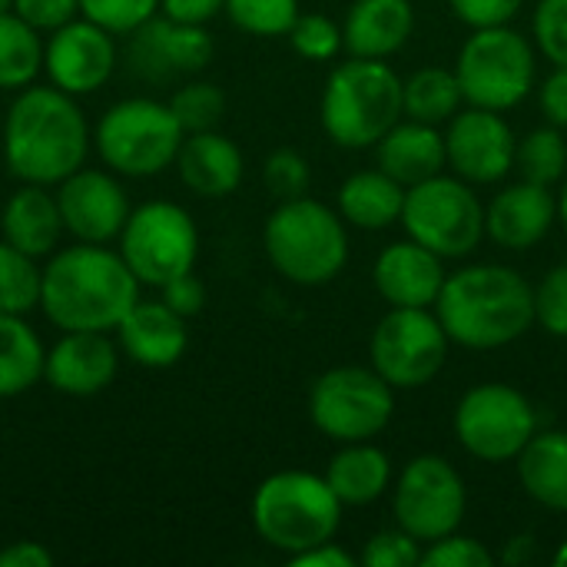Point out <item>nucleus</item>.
Segmentation results:
<instances>
[{
	"label": "nucleus",
	"mask_w": 567,
	"mask_h": 567,
	"mask_svg": "<svg viewBox=\"0 0 567 567\" xmlns=\"http://www.w3.org/2000/svg\"><path fill=\"white\" fill-rule=\"evenodd\" d=\"M445 276L449 272L442 269V256L419 246L415 239L385 246L372 269V282L392 309H432Z\"/></svg>",
	"instance_id": "412c9836"
},
{
	"label": "nucleus",
	"mask_w": 567,
	"mask_h": 567,
	"mask_svg": "<svg viewBox=\"0 0 567 567\" xmlns=\"http://www.w3.org/2000/svg\"><path fill=\"white\" fill-rule=\"evenodd\" d=\"M465 508H468L465 478L442 455L412 458L392 488L395 525L422 545H432L458 532Z\"/></svg>",
	"instance_id": "4468645a"
},
{
	"label": "nucleus",
	"mask_w": 567,
	"mask_h": 567,
	"mask_svg": "<svg viewBox=\"0 0 567 567\" xmlns=\"http://www.w3.org/2000/svg\"><path fill=\"white\" fill-rule=\"evenodd\" d=\"M558 223H561V229L567 233V183L565 189L558 193Z\"/></svg>",
	"instance_id": "864d4df0"
},
{
	"label": "nucleus",
	"mask_w": 567,
	"mask_h": 567,
	"mask_svg": "<svg viewBox=\"0 0 567 567\" xmlns=\"http://www.w3.org/2000/svg\"><path fill=\"white\" fill-rule=\"evenodd\" d=\"M163 17L179 20V23H209L226 10V0H159Z\"/></svg>",
	"instance_id": "09e8293b"
},
{
	"label": "nucleus",
	"mask_w": 567,
	"mask_h": 567,
	"mask_svg": "<svg viewBox=\"0 0 567 567\" xmlns=\"http://www.w3.org/2000/svg\"><path fill=\"white\" fill-rule=\"evenodd\" d=\"M395 415V389L369 365H339L316 379L309 419L332 442H372Z\"/></svg>",
	"instance_id": "9d476101"
},
{
	"label": "nucleus",
	"mask_w": 567,
	"mask_h": 567,
	"mask_svg": "<svg viewBox=\"0 0 567 567\" xmlns=\"http://www.w3.org/2000/svg\"><path fill=\"white\" fill-rule=\"evenodd\" d=\"M256 535L282 551L286 558L332 542L342 525V502L329 488L326 475L312 472H276L252 495Z\"/></svg>",
	"instance_id": "423d86ee"
},
{
	"label": "nucleus",
	"mask_w": 567,
	"mask_h": 567,
	"mask_svg": "<svg viewBox=\"0 0 567 567\" xmlns=\"http://www.w3.org/2000/svg\"><path fill=\"white\" fill-rule=\"evenodd\" d=\"M159 299H163L173 312H179L183 319H193V316H199L203 306H206V286H203L199 276L183 272V276L169 279L166 286H159Z\"/></svg>",
	"instance_id": "49530a36"
},
{
	"label": "nucleus",
	"mask_w": 567,
	"mask_h": 567,
	"mask_svg": "<svg viewBox=\"0 0 567 567\" xmlns=\"http://www.w3.org/2000/svg\"><path fill=\"white\" fill-rule=\"evenodd\" d=\"M322 130L342 150L375 146L402 116V80L385 60L349 56L339 63L322 90Z\"/></svg>",
	"instance_id": "39448f33"
},
{
	"label": "nucleus",
	"mask_w": 567,
	"mask_h": 567,
	"mask_svg": "<svg viewBox=\"0 0 567 567\" xmlns=\"http://www.w3.org/2000/svg\"><path fill=\"white\" fill-rule=\"evenodd\" d=\"M492 551L475 542V538H465L458 532L432 542L425 551H422V567H492Z\"/></svg>",
	"instance_id": "37998d69"
},
{
	"label": "nucleus",
	"mask_w": 567,
	"mask_h": 567,
	"mask_svg": "<svg viewBox=\"0 0 567 567\" xmlns=\"http://www.w3.org/2000/svg\"><path fill=\"white\" fill-rule=\"evenodd\" d=\"M452 339L429 309H389L369 339V362L392 389H425L449 362Z\"/></svg>",
	"instance_id": "ddd939ff"
},
{
	"label": "nucleus",
	"mask_w": 567,
	"mask_h": 567,
	"mask_svg": "<svg viewBox=\"0 0 567 567\" xmlns=\"http://www.w3.org/2000/svg\"><path fill=\"white\" fill-rule=\"evenodd\" d=\"M186 133L169 103L153 96H126L113 103L93 126V150L116 176L150 179L176 163Z\"/></svg>",
	"instance_id": "0eeeda50"
},
{
	"label": "nucleus",
	"mask_w": 567,
	"mask_h": 567,
	"mask_svg": "<svg viewBox=\"0 0 567 567\" xmlns=\"http://www.w3.org/2000/svg\"><path fill=\"white\" fill-rule=\"evenodd\" d=\"M233 27L252 37H286L299 17V0H226Z\"/></svg>",
	"instance_id": "c9c22d12"
},
{
	"label": "nucleus",
	"mask_w": 567,
	"mask_h": 567,
	"mask_svg": "<svg viewBox=\"0 0 567 567\" xmlns=\"http://www.w3.org/2000/svg\"><path fill=\"white\" fill-rule=\"evenodd\" d=\"M43 70V37L13 10L0 13V90H23Z\"/></svg>",
	"instance_id": "2f4dec72"
},
{
	"label": "nucleus",
	"mask_w": 567,
	"mask_h": 567,
	"mask_svg": "<svg viewBox=\"0 0 567 567\" xmlns=\"http://www.w3.org/2000/svg\"><path fill=\"white\" fill-rule=\"evenodd\" d=\"M120 349L143 369H169L186 355V319L163 299H136V306L116 326Z\"/></svg>",
	"instance_id": "4be33fe9"
},
{
	"label": "nucleus",
	"mask_w": 567,
	"mask_h": 567,
	"mask_svg": "<svg viewBox=\"0 0 567 567\" xmlns=\"http://www.w3.org/2000/svg\"><path fill=\"white\" fill-rule=\"evenodd\" d=\"M120 369V352L106 332H63L43 362V382L60 395L90 399L113 385Z\"/></svg>",
	"instance_id": "6ab92c4d"
},
{
	"label": "nucleus",
	"mask_w": 567,
	"mask_h": 567,
	"mask_svg": "<svg viewBox=\"0 0 567 567\" xmlns=\"http://www.w3.org/2000/svg\"><path fill=\"white\" fill-rule=\"evenodd\" d=\"M518 140L508 120L498 110L468 106L449 120L445 130V153L455 176L472 186H492L505 179L515 166Z\"/></svg>",
	"instance_id": "dca6fc26"
},
{
	"label": "nucleus",
	"mask_w": 567,
	"mask_h": 567,
	"mask_svg": "<svg viewBox=\"0 0 567 567\" xmlns=\"http://www.w3.org/2000/svg\"><path fill=\"white\" fill-rule=\"evenodd\" d=\"M0 233H3L0 239H7L10 246H17L33 259L56 252L63 233L56 193L37 183H23L20 189H13L0 209Z\"/></svg>",
	"instance_id": "a878e982"
},
{
	"label": "nucleus",
	"mask_w": 567,
	"mask_h": 567,
	"mask_svg": "<svg viewBox=\"0 0 567 567\" xmlns=\"http://www.w3.org/2000/svg\"><path fill=\"white\" fill-rule=\"evenodd\" d=\"M558 223V199L551 196V186L542 183H515L505 186L485 209V236L512 252L535 249L551 226Z\"/></svg>",
	"instance_id": "aec40b11"
},
{
	"label": "nucleus",
	"mask_w": 567,
	"mask_h": 567,
	"mask_svg": "<svg viewBox=\"0 0 567 567\" xmlns=\"http://www.w3.org/2000/svg\"><path fill=\"white\" fill-rule=\"evenodd\" d=\"M532 37L548 63L567 66V0H538Z\"/></svg>",
	"instance_id": "ea45409f"
},
{
	"label": "nucleus",
	"mask_w": 567,
	"mask_h": 567,
	"mask_svg": "<svg viewBox=\"0 0 567 567\" xmlns=\"http://www.w3.org/2000/svg\"><path fill=\"white\" fill-rule=\"evenodd\" d=\"M375 159H379V169L389 173L392 179H399L405 189L419 186V183L445 173V166H449L445 133H439V126H432V123L402 116L375 143Z\"/></svg>",
	"instance_id": "393cba45"
},
{
	"label": "nucleus",
	"mask_w": 567,
	"mask_h": 567,
	"mask_svg": "<svg viewBox=\"0 0 567 567\" xmlns=\"http://www.w3.org/2000/svg\"><path fill=\"white\" fill-rule=\"evenodd\" d=\"M399 223L409 239L442 259H465L485 239V206L472 183L455 173H439L419 186H409Z\"/></svg>",
	"instance_id": "1a4fd4ad"
},
{
	"label": "nucleus",
	"mask_w": 567,
	"mask_h": 567,
	"mask_svg": "<svg viewBox=\"0 0 567 567\" xmlns=\"http://www.w3.org/2000/svg\"><path fill=\"white\" fill-rule=\"evenodd\" d=\"M116 63L120 50L113 33L86 20L83 13L47 33L43 40V73L70 96L96 93L113 76Z\"/></svg>",
	"instance_id": "2eb2a0df"
},
{
	"label": "nucleus",
	"mask_w": 567,
	"mask_h": 567,
	"mask_svg": "<svg viewBox=\"0 0 567 567\" xmlns=\"http://www.w3.org/2000/svg\"><path fill=\"white\" fill-rule=\"evenodd\" d=\"M159 0H80V13L113 37H130L136 27L153 20Z\"/></svg>",
	"instance_id": "4c0bfd02"
},
{
	"label": "nucleus",
	"mask_w": 567,
	"mask_h": 567,
	"mask_svg": "<svg viewBox=\"0 0 567 567\" xmlns=\"http://www.w3.org/2000/svg\"><path fill=\"white\" fill-rule=\"evenodd\" d=\"M120 256L140 286L159 289L169 279L193 272L199 256V229L179 203L150 199L130 209V219L120 233Z\"/></svg>",
	"instance_id": "f8f14e48"
},
{
	"label": "nucleus",
	"mask_w": 567,
	"mask_h": 567,
	"mask_svg": "<svg viewBox=\"0 0 567 567\" xmlns=\"http://www.w3.org/2000/svg\"><path fill=\"white\" fill-rule=\"evenodd\" d=\"M515 166H518L522 179L542 183V186H555L558 179H565L567 173L565 133L558 126H551V123L532 130L525 140H518Z\"/></svg>",
	"instance_id": "72a5a7b5"
},
{
	"label": "nucleus",
	"mask_w": 567,
	"mask_h": 567,
	"mask_svg": "<svg viewBox=\"0 0 567 567\" xmlns=\"http://www.w3.org/2000/svg\"><path fill=\"white\" fill-rule=\"evenodd\" d=\"M458 445L488 465H505L522 455V449L538 432V412L525 392L505 382H482L468 389L452 419Z\"/></svg>",
	"instance_id": "9b49d317"
},
{
	"label": "nucleus",
	"mask_w": 567,
	"mask_h": 567,
	"mask_svg": "<svg viewBox=\"0 0 567 567\" xmlns=\"http://www.w3.org/2000/svg\"><path fill=\"white\" fill-rule=\"evenodd\" d=\"M326 482L336 492V498L352 508H365L379 502L392 485V462L389 455L372 442H349L342 452L329 458Z\"/></svg>",
	"instance_id": "cd10ccee"
},
{
	"label": "nucleus",
	"mask_w": 567,
	"mask_h": 567,
	"mask_svg": "<svg viewBox=\"0 0 567 567\" xmlns=\"http://www.w3.org/2000/svg\"><path fill=\"white\" fill-rule=\"evenodd\" d=\"M286 37L292 50L312 63H326L342 50V27L326 13H299Z\"/></svg>",
	"instance_id": "e433bc0d"
},
{
	"label": "nucleus",
	"mask_w": 567,
	"mask_h": 567,
	"mask_svg": "<svg viewBox=\"0 0 567 567\" xmlns=\"http://www.w3.org/2000/svg\"><path fill=\"white\" fill-rule=\"evenodd\" d=\"M365 567H422V542H415L399 525L392 532H379L362 548Z\"/></svg>",
	"instance_id": "79ce46f5"
},
{
	"label": "nucleus",
	"mask_w": 567,
	"mask_h": 567,
	"mask_svg": "<svg viewBox=\"0 0 567 567\" xmlns=\"http://www.w3.org/2000/svg\"><path fill=\"white\" fill-rule=\"evenodd\" d=\"M53 555L40 542H13L0 551V567H50Z\"/></svg>",
	"instance_id": "3c124183"
},
{
	"label": "nucleus",
	"mask_w": 567,
	"mask_h": 567,
	"mask_svg": "<svg viewBox=\"0 0 567 567\" xmlns=\"http://www.w3.org/2000/svg\"><path fill=\"white\" fill-rule=\"evenodd\" d=\"M525 0H449L452 13L472 27V30H485V27H508Z\"/></svg>",
	"instance_id": "c03bdc74"
},
{
	"label": "nucleus",
	"mask_w": 567,
	"mask_h": 567,
	"mask_svg": "<svg viewBox=\"0 0 567 567\" xmlns=\"http://www.w3.org/2000/svg\"><path fill=\"white\" fill-rule=\"evenodd\" d=\"M0 126H3V116H0Z\"/></svg>",
	"instance_id": "4d7b16f0"
},
{
	"label": "nucleus",
	"mask_w": 567,
	"mask_h": 567,
	"mask_svg": "<svg viewBox=\"0 0 567 567\" xmlns=\"http://www.w3.org/2000/svg\"><path fill=\"white\" fill-rule=\"evenodd\" d=\"M40 289L43 269L37 266V259L0 239V312L27 316L40 309Z\"/></svg>",
	"instance_id": "473e14b6"
},
{
	"label": "nucleus",
	"mask_w": 567,
	"mask_h": 567,
	"mask_svg": "<svg viewBox=\"0 0 567 567\" xmlns=\"http://www.w3.org/2000/svg\"><path fill=\"white\" fill-rule=\"evenodd\" d=\"M140 299V279L100 243H73L43 266L40 309L60 332H116Z\"/></svg>",
	"instance_id": "f03ea898"
},
{
	"label": "nucleus",
	"mask_w": 567,
	"mask_h": 567,
	"mask_svg": "<svg viewBox=\"0 0 567 567\" xmlns=\"http://www.w3.org/2000/svg\"><path fill=\"white\" fill-rule=\"evenodd\" d=\"M532 555H535V542H532L528 535H518V538L508 542V551L502 555V561H505V565H525Z\"/></svg>",
	"instance_id": "603ef678"
},
{
	"label": "nucleus",
	"mask_w": 567,
	"mask_h": 567,
	"mask_svg": "<svg viewBox=\"0 0 567 567\" xmlns=\"http://www.w3.org/2000/svg\"><path fill=\"white\" fill-rule=\"evenodd\" d=\"M47 349L37 329L13 312H0V399H17L43 379Z\"/></svg>",
	"instance_id": "c756f323"
},
{
	"label": "nucleus",
	"mask_w": 567,
	"mask_h": 567,
	"mask_svg": "<svg viewBox=\"0 0 567 567\" xmlns=\"http://www.w3.org/2000/svg\"><path fill=\"white\" fill-rule=\"evenodd\" d=\"M169 110L179 120L183 133H203L216 130L226 116V93L216 83L189 80L169 96Z\"/></svg>",
	"instance_id": "f704fd0d"
},
{
	"label": "nucleus",
	"mask_w": 567,
	"mask_h": 567,
	"mask_svg": "<svg viewBox=\"0 0 567 567\" xmlns=\"http://www.w3.org/2000/svg\"><path fill=\"white\" fill-rule=\"evenodd\" d=\"M535 319L555 339H567V262L535 286Z\"/></svg>",
	"instance_id": "a19ab883"
},
{
	"label": "nucleus",
	"mask_w": 567,
	"mask_h": 567,
	"mask_svg": "<svg viewBox=\"0 0 567 567\" xmlns=\"http://www.w3.org/2000/svg\"><path fill=\"white\" fill-rule=\"evenodd\" d=\"M63 233L76 243H113L130 219V199L113 169H76L56 183Z\"/></svg>",
	"instance_id": "f3484780"
},
{
	"label": "nucleus",
	"mask_w": 567,
	"mask_h": 567,
	"mask_svg": "<svg viewBox=\"0 0 567 567\" xmlns=\"http://www.w3.org/2000/svg\"><path fill=\"white\" fill-rule=\"evenodd\" d=\"M412 30V0H355L342 20V50H349V56L385 60L409 43Z\"/></svg>",
	"instance_id": "b1692460"
},
{
	"label": "nucleus",
	"mask_w": 567,
	"mask_h": 567,
	"mask_svg": "<svg viewBox=\"0 0 567 567\" xmlns=\"http://www.w3.org/2000/svg\"><path fill=\"white\" fill-rule=\"evenodd\" d=\"M13 13L40 33H53L80 13V0H13Z\"/></svg>",
	"instance_id": "a18cd8bd"
},
{
	"label": "nucleus",
	"mask_w": 567,
	"mask_h": 567,
	"mask_svg": "<svg viewBox=\"0 0 567 567\" xmlns=\"http://www.w3.org/2000/svg\"><path fill=\"white\" fill-rule=\"evenodd\" d=\"M515 465L518 482L535 505L567 512V432H535Z\"/></svg>",
	"instance_id": "c85d7f7f"
},
{
	"label": "nucleus",
	"mask_w": 567,
	"mask_h": 567,
	"mask_svg": "<svg viewBox=\"0 0 567 567\" xmlns=\"http://www.w3.org/2000/svg\"><path fill=\"white\" fill-rule=\"evenodd\" d=\"M289 565L292 567H352L355 565V558H352L346 548H339L336 542H322V545H316V548H309V551L292 555V558H289Z\"/></svg>",
	"instance_id": "8fccbe9b"
},
{
	"label": "nucleus",
	"mask_w": 567,
	"mask_h": 567,
	"mask_svg": "<svg viewBox=\"0 0 567 567\" xmlns=\"http://www.w3.org/2000/svg\"><path fill=\"white\" fill-rule=\"evenodd\" d=\"M435 316L445 336L475 352L518 342L535 319V286L512 266L475 262L445 276L435 299Z\"/></svg>",
	"instance_id": "7ed1b4c3"
},
{
	"label": "nucleus",
	"mask_w": 567,
	"mask_h": 567,
	"mask_svg": "<svg viewBox=\"0 0 567 567\" xmlns=\"http://www.w3.org/2000/svg\"><path fill=\"white\" fill-rule=\"evenodd\" d=\"M262 179H266V189L282 203V199H296V196H306L309 193L312 169H309V163H306L302 153H296V150H276V153H269V159L262 166Z\"/></svg>",
	"instance_id": "58836bf2"
},
{
	"label": "nucleus",
	"mask_w": 567,
	"mask_h": 567,
	"mask_svg": "<svg viewBox=\"0 0 567 567\" xmlns=\"http://www.w3.org/2000/svg\"><path fill=\"white\" fill-rule=\"evenodd\" d=\"M90 143L93 133L76 96L53 83L23 86L3 113V163L20 183L56 186L83 166Z\"/></svg>",
	"instance_id": "f257e3e1"
},
{
	"label": "nucleus",
	"mask_w": 567,
	"mask_h": 567,
	"mask_svg": "<svg viewBox=\"0 0 567 567\" xmlns=\"http://www.w3.org/2000/svg\"><path fill=\"white\" fill-rule=\"evenodd\" d=\"M405 193L409 189L382 169L352 173L339 186V216L346 219V226H355L362 233L389 229L402 219Z\"/></svg>",
	"instance_id": "bb28decb"
},
{
	"label": "nucleus",
	"mask_w": 567,
	"mask_h": 567,
	"mask_svg": "<svg viewBox=\"0 0 567 567\" xmlns=\"http://www.w3.org/2000/svg\"><path fill=\"white\" fill-rule=\"evenodd\" d=\"M126 60L136 76L166 83L173 76H193L213 60V37L203 23H179L153 17L130 33Z\"/></svg>",
	"instance_id": "a211bd4d"
},
{
	"label": "nucleus",
	"mask_w": 567,
	"mask_h": 567,
	"mask_svg": "<svg viewBox=\"0 0 567 567\" xmlns=\"http://www.w3.org/2000/svg\"><path fill=\"white\" fill-rule=\"evenodd\" d=\"M173 166H176L183 186L203 199H223V196L236 193L243 183V173H246L243 150L219 130L186 133Z\"/></svg>",
	"instance_id": "5701e85b"
},
{
	"label": "nucleus",
	"mask_w": 567,
	"mask_h": 567,
	"mask_svg": "<svg viewBox=\"0 0 567 567\" xmlns=\"http://www.w3.org/2000/svg\"><path fill=\"white\" fill-rule=\"evenodd\" d=\"M555 565H567V542L558 548V555H555Z\"/></svg>",
	"instance_id": "5fc2aeb1"
},
{
	"label": "nucleus",
	"mask_w": 567,
	"mask_h": 567,
	"mask_svg": "<svg viewBox=\"0 0 567 567\" xmlns=\"http://www.w3.org/2000/svg\"><path fill=\"white\" fill-rule=\"evenodd\" d=\"M262 246L272 269L296 286H326L349 262L346 219L312 196L282 199L262 226Z\"/></svg>",
	"instance_id": "20e7f679"
},
{
	"label": "nucleus",
	"mask_w": 567,
	"mask_h": 567,
	"mask_svg": "<svg viewBox=\"0 0 567 567\" xmlns=\"http://www.w3.org/2000/svg\"><path fill=\"white\" fill-rule=\"evenodd\" d=\"M455 73L468 106L508 113L528 100L538 80V60L528 37L508 27L472 30L462 43Z\"/></svg>",
	"instance_id": "6e6552de"
},
{
	"label": "nucleus",
	"mask_w": 567,
	"mask_h": 567,
	"mask_svg": "<svg viewBox=\"0 0 567 567\" xmlns=\"http://www.w3.org/2000/svg\"><path fill=\"white\" fill-rule=\"evenodd\" d=\"M7 10H13V0H0V13H7Z\"/></svg>",
	"instance_id": "6e6d98bb"
},
{
	"label": "nucleus",
	"mask_w": 567,
	"mask_h": 567,
	"mask_svg": "<svg viewBox=\"0 0 567 567\" xmlns=\"http://www.w3.org/2000/svg\"><path fill=\"white\" fill-rule=\"evenodd\" d=\"M542 113L551 126L567 130V66H555L542 83Z\"/></svg>",
	"instance_id": "de8ad7c7"
},
{
	"label": "nucleus",
	"mask_w": 567,
	"mask_h": 567,
	"mask_svg": "<svg viewBox=\"0 0 567 567\" xmlns=\"http://www.w3.org/2000/svg\"><path fill=\"white\" fill-rule=\"evenodd\" d=\"M402 103H405L409 120L442 126L462 110L465 93H462V83H458L455 70L422 66L409 80H402Z\"/></svg>",
	"instance_id": "7c9ffc66"
}]
</instances>
